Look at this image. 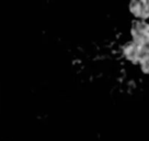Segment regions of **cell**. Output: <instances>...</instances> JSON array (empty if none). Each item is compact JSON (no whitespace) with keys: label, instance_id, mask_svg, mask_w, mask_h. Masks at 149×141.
Listing matches in <instances>:
<instances>
[{"label":"cell","instance_id":"3957f363","mask_svg":"<svg viewBox=\"0 0 149 141\" xmlns=\"http://www.w3.org/2000/svg\"><path fill=\"white\" fill-rule=\"evenodd\" d=\"M139 62L141 65V70H144L145 73L149 74V45H143Z\"/></svg>","mask_w":149,"mask_h":141},{"label":"cell","instance_id":"277c9868","mask_svg":"<svg viewBox=\"0 0 149 141\" xmlns=\"http://www.w3.org/2000/svg\"><path fill=\"white\" fill-rule=\"evenodd\" d=\"M130 12L136 16V17H140V13H141V6H140L139 0H132L130 5Z\"/></svg>","mask_w":149,"mask_h":141},{"label":"cell","instance_id":"6da1fadb","mask_svg":"<svg viewBox=\"0 0 149 141\" xmlns=\"http://www.w3.org/2000/svg\"><path fill=\"white\" fill-rule=\"evenodd\" d=\"M132 35L134 42L140 45H149V24L143 21H137L132 28Z\"/></svg>","mask_w":149,"mask_h":141},{"label":"cell","instance_id":"7a4b0ae2","mask_svg":"<svg viewBox=\"0 0 149 141\" xmlns=\"http://www.w3.org/2000/svg\"><path fill=\"white\" fill-rule=\"evenodd\" d=\"M141 49H143V45H140L138 43H128L124 47V55L127 60L132 62H139L140 55H141Z\"/></svg>","mask_w":149,"mask_h":141}]
</instances>
